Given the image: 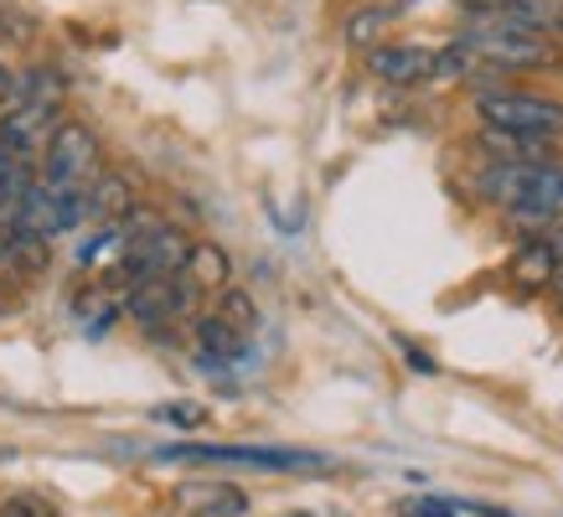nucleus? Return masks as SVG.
I'll use <instances>...</instances> for the list:
<instances>
[{"label": "nucleus", "instance_id": "a211bd4d", "mask_svg": "<svg viewBox=\"0 0 563 517\" xmlns=\"http://www.w3.org/2000/svg\"><path fill=\"white\" fill-rule=\"evenodd\" d=\"M218 310L233 321V327L243 331V337H254V327H258V306H254V295H243V290H222V300H218Z\"/></svg>", "mask_w": 563, "mask_h": 517}, {"label": "nucleus", "instance_id": "1a4fd4ad", "mask_svg": "<svg viewBox=\"0 0 563 517\" xmlns=\"http://www.w3.org/2000/svg\"><path fill=\"white\" fill-rule=\"evenodd\" d=\"M52 114H57V103H5V109H0V135L11 140L21 155L47 151L52 130H57Z\"/></svg>", "mask_w": 563, "mask_h": 517}, {"label": "nucleus", "instance_id": "9b49d317", "mask_svg": "<svg viewBox=\"0 0 563 517\" xmlns=\"http://www.w3.org/2000/svg\"><path fill=\"white\" fill-rule=\"evenodd\" d=\"M191 331H197V346H202V362L207 367H222V362H233L249 352V337H243L222 310H207V316H197L191 321Z\"/></svg>", "mask_w": 563, "mask_h": 517}, {"label": "nucleus", "instance_id": "ddd939ff", "mask_svg": "<svg viewBox=\"0 0 563 517\" xmlns=\"http://www.w3.org/2000/svg\"><path fill=\"white\" fill-rule=\"evenodd\" d=\"M88 207H93L99 223H124L135 212V191H130V182L120 172H99L93 187H88Z\"/></svg>", "mask_w": 563, "mask_h": 517}, {"label": "nucleus", "instance_id": "423d86ee", "mask_svg": "<svg viewBox=\"0 0 563 517\" xmlns=\"http://www.w3.org/2000/svg\"><path fill=\"white\" fill-rule=\"evenodd\" d=\"M99 166V145L78 120H63L52 130L47 151H42V182L52 187H88V176Z\"/></svg>", "mask_w": 563, "mask_h": 517}, {"label": "nucleus", "instance_id": "f8f14e48", "mask_svg": "<svg viewBox=\"0 0 563 517\" xmlns=\"http://www.w3.org/2000/svg\"><path fill=\"white\" fill-rule=\"evenodd\" d=\"M0 258H5V270H16V275H42L47 270V233H32V228H5V239H0Z\"/></svg>", "mask_w": 563, "mask_h": 517}, {"label": "nucleus", "instance_id": "f03ea898", "mask_svg": "<svg viewBox=\"0 0 563 517\" xmlns=\"http://www.w3.org/2000/svg\"><path fill=\"white\" fill-rule=\"evenodd\" d=\"M461 42L476 52V57H486L492 68H538V63H553L548 32H538V26H522V21L501 16V11H492V16H476L461 32Z\"/></svg>", "mask_w": 563, "mask_h": 517}, {"label": "nucleus", "instance_id": "5701e85b", "mask_svg": "<svg viewBox=\"0 0 563 517\" xmlns=\"http://www.w3.org/2000/svg\"><path fill=\"white\" fill-rule=\"evenodd\" d=\"M548 290H553V300H559V306H563V270H559V275H553V285H548Z\"/></svg>", "mask_w": 563, "mask_h": 517}, {"label": "nucleus", "instance_id": "aec40b11", "mask_svg": "<svg viewBox=\"0 0 563 517\" xmlns=\"http://www.w3.org/2000/svg\"><path fill=\"white\" fill-rule=\"evenodd\" d=\"M398 517H461L450 502H440V497H413V502H404L398 507Z\"/></svg>", "mask_w": 563, "mask_h": 517}, {"label": "nucleus", "instance_id": "0eeeda50", "mask_svg": "<svg viewBox=\"0 0 563 517\" xmlns=\"http://www.w3.org/2000/svg\"><path fill=\"white\" fill-rule=\"evenodd\" d=\"M434 63H440V47H373L367 68L373 78L393 88H413V84H429L434 78Z\"/></svg>", "mask_w": 563, "mask_h": 517}, {"label": "nucleus", "instance_id": "4468645a", "mask_svg": "<svg viewBox=\"0 0 563 517\" xmlns=\"http://www.w3.org/2000/svg\"><path fill=\"white\" fill-rule=\"evenodd\" d=\"M181 270H187L191 279H197V285H202V290H228V279H233V258L222 254L218 243H207V239H197L187 249V264H181Z\"/></svg>", "mask_w": 563, "mask_h": 517}, {"label": "nucleus", "instance_id": "9d476101", "mask_svg": "<svg viewBox=\"0 0 563 517\" xmlns=\"http://www.w3.org/2000/svg\"><path fill=\"white\" fill-rule=\"evenodd\" d=\"M176 513L187 517H243L249 497L233 482H181L176 486Z\"/></svg>", "mask_w": 563, "mask_h": 517}, {"label": "nucleus", "instance_id": "f257e3e1", "mask_svg": "<svg viewBox=\"0 0 563 517\" xmlns=\"http://www.w3.org/2000/svg\"><path fill=\"white\" fill-rule=\"evenodd\" d=\"M481 191L512 218L553 223L563 212V166L559 161H496L481 176Z\"/></svg>", "mask_w": 563, "mask_h": 517}, {"label": "nucleus", "instance_id": "7ed1b4c3", "mask_svg": "<svg viewBox=\"0 0 563 517\" xmlns=\"http://www.w3.org/2000/svg\"><path fill=\"white\" fill-rule=\"evenodd\" d=\"M486 130H507V135H528V140H553L563 135V103L522 94V88H486L476 99Z\"/></svg>", "mask_w": 563, "mask_h": 517}, {"label": "nucleus", "instance_id": "393cba45", "mask_svg": "<svg viewBox=\"0 0 563 517\" xmlns=\"http://www.w3.org/2000/svg\"><path fill=\"white\" fill-rule=\"evenodd\" d=\"M290 517H310V513H290Z\"/></svg>", "mask_w": 563, "mask_h": 517}, {"label": "nucleus", "instance_id": "b1692460", "mask_svg": "<svg viewBox=\"0 0 563 517\" xmlns=\"http://www.w3.org/2000/svg\"><path fill=\"white\" fill-rule=\"evenodd\" d=\"M559 32H563V0H559Z\"/></svg>", "mask_w": 563, "mask_h": 517}, {"label": "nucleus", "instance_id": "dca6fc26", "mask_svg": "<svg viewBox=\"0 0 563 517\" xmlns=\"http://www.w3.org/2000/svg\"><path fill=\"white\" fill-rule=\"evenodd\" d=\"M501 16H512V21H522V26L548 32V26H559V6H553V0H507V6H501Z\"/></svg>", "mask_w": 563, "mask_h": 517}, {"label": "nucleus", "instance_id": "f3484780", "mask_svg": "<svg viewBox=\"0 0 563 517\" xmlns=\"http://www.w3.org/2000/svg\"><path fill=\"white\" fill-rule=\"evenodd\" d=\"M383 26H388V11H383V6H367L357 16H346L342 32L352 47H377V32H383Z\"/></svg>", "mask_w": 563, "mask_h": 517}, {"label": "nucleus", "instance_id": "6ab92c4d", "mask_svg": "<svg viewBox=\"0 0 563 517\" xmlns=\"http://www.w3.org/2000/svg\"><path fill=\"white\" fill-rule=\"evenodd\" d=\"M155 419H166V425H202L207 419V409L202 404H161V409H155Z\"/></svg>", "mask_w": 563, "mask_h": 517}, {"label": "nucleus", "instance_id": "6e6552de", "mask_svg": "<svg viewBox=\"0 0 563 517\" xmlns=\"http://www.w3.org/2000/svg\"><path fill=\"white\" fill-rule=\"evenodd\" d=\"M559 270H563V228L538 233V239H522V249L512 254V279L522 285V290H543V285H553Z\"/></svg>", "mask_w": 563, "mask_h": 517}, {"label": "nucleus", "instance_id": "2eb2a0df", "mask_svg": "<svg viewBox=\"0 0 563 517\" xmlns=\"http://www.w3.org/2000/svg\"><path fill=\"white\" fill-rule=\"evenodd\" d=\"M68 94V78L57 68H26L11 88V103H57Z\"/></svg>", "mask_w": 563, "mask_h": 517}, {"label": "nucleus", "instance_id": "412c9836", "mask_svg": "<svg viewBox=\"0 0 563 517\" xmlns=\"http://www.w3.org/2000/svg\"><path fill=\"white\" fill-rule=\"evenodd\" d=\"M398 346H404V358H409V367H413V373H424V378H434V373H440V362L429 358L424 346H413V342H398Z\"/></svg>", "mask_w": 563, "mask_h": 517}, {"label": "nucleus", "instance_id": "20e7f679", "mask_svg": "<svg viewBox=\"0 0 563 517\" xmlns=\"http://www.w3.org/2000/svg\"><path fill=\"white\" fill-rule=\"evenodd\" d=\"M155 461H218V465H254V471H325V455L295 446H166Z\"/></svg>", "mask_w": 563, "mask_h": 517}, {"label": "nucleus", "instance_id": "39448f33", "mask_svg": "<svg viewBox=\"0 0 563 517\" xmlns=\"http://www.w3.org/2000/svg\"><path fill=\"white\" fill-rule=\"evenodd\" d=\"M197 295L202 285L187 275V270H172V275H151L124 290V310L135 316L140 327H166V321H181L197 310Z\"/></svg>", "mask_w": 563, "mask_h": 517}, {"label": "nucleus", "instance_id": "4be33fe9", "mask_svg": "<svg viewBox=\"0 0 563 517\" xmlns=\"http://www.w3.org/2000/svg\"><path fill=\"white\" fill-rule=\"evenodd\" d=\"M461 6L471 11V16H492V11H501L507 0H461Z\"/></svg>", "mask_w": 563, "mask_h": 517}]
</instances>
